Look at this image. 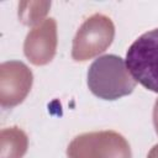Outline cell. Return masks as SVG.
I'll use <instances>...</instances> for the list:
<instances>
[{
    "label": "cell",
    "mask_w": 158,
    "mask_h": 158,
    "mask_svg": "<svg viewBox=\"0 0 158 158\" xmlns=\"http://www.w3.org/2000/svg\"><path fill=\"white\" fill-rule=\"evenodd\" d=\"M125 65L137 83L158 93V28L144 32L130 46Z\"/></svg>",
    "instance_id": "cell-1"
}]
</instances>
